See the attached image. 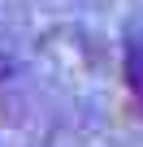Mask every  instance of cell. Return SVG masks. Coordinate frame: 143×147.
<instances>
[{
  "instance_id": "1",
  "label": "cell",
  "mask_w": 143,
  "mask_h": 147,
  "mask_svg": "<svg viewBox=\"0 0 143 147\" xmlns=\"http://www.w3.org/2000/svg\"><path fill=\"white\" fill-rule=\"evenodd\" d=\"M126 87L139 95V48H134V39L126 43Z\"/></svg>"
}]
</instances>
